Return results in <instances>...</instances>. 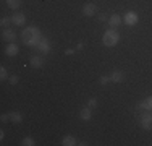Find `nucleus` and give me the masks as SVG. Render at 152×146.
Instances as JSON below:
<instances>
[{"instance_id":"nucleus-1","label":"nucleus","mask_w":152,"mask_h":146,"mask_svg":"<svg viewBox=\"0 0 152 146\" xmlns=\"http://www.w3.org/2000/svg\"><path fill=\"white\" fill-rule=\"evenodd\" d=\"M44 38L41 32V29L36 28V26H28L23 29V32H21V39H23V44H26V46L29 47H37L39 41Z\"/></svg>"},{"instance_id":"nucleus-2","label":"nucleus","mask_w":152,"mask_h":146,"mask_svg":"<svg viewBox=\"0 0 152 146\" xmlns=\"http://www.w3.org/2000/svg\"><path fill=\"white\" fill-rule=\"evenodd\" d=\"M118 41H120V34H118V31L115 28L107 29V31L104 32V36H102V42H104V46H107V47L117 46Z\"/></svg>"},{"instance_id":"nucleus-3","label":"nucleus","mask_w":152,"mask_h":146,"mask_svg":"<svg viewBox=\"0 0 152 146\" xmlns=\"http://www.w3.org/2000/svg\"><path fill=\"white\" fill-rule=\"evenodd\" d=\"M142 130H151L152 128V111H146L142 115H141V120H139Z\"/></svg>"},{"instance_id":"nucleus-4","label":"nucleus","mask_w":152,"mask_h":146,"mask_svg":"<svg viewBox=\"0 0 152 146\" xmlns=\"http://www.w3.org/2000/svg\"><path fill=\"white\" fill-rule=\"evenodd\" d=\"M123 21L126 23V26H134L139 21V16H137L136 12H126L125 16H123Z\"/></svg>"},{"instance_id":"nucleus-5","label":"nucleus","mask_w":152,"mask_h":146,"mask_svg":"<svg viewBox=\"0 0 152 146\" xmlns=\"http://www.w3.org/2000/svg\"><path fill=\"white\" fill-rule=\"evenodd\" d=\"M96 13H97L96 3H84V7H83V15L84 16H94Z\"/></svg>"},{"instance_id":"nucleus-6","label":"nucleus","mask_w":152,"mask_h":146,"mask_svg":"<svg viewBox=\"0 0 152 146\" xmlns=\"http://www.w3.org/2000/svg\"><path fill=\"white\" fill-rule=\"evenodd\" d=\"M2 38H3V41H7V42H15V39H16V32L13 31V29L5 28V29L2 31Z\"/></svg>"},{"instance_id":"nucleus-7","label":"nucleus","mask_w":152,"mask_h":146,"mask_svg":"<svg viewBox=\"0 0 152 146\" xmlns=\"http://www.w3.org/2000/svg\"><path fill=\"white\" fill-rule=\"evenodd\" d=\"M136 109H137V111H139V109L152 111V96L146 97V99H142V101H139V102H137V105H136Z\"/></svg>"},{"instance_id":"nucleus-8","label":"nucleus","mask_w":152,"mask_h":146,"mask_svg":"<svg viewBox=\"0 0 152 146\" xmlns=\"http://www.w3.org/2000/svg\"><path fill=\"white\" fill-rule=\"evenodd\" d=\"M37 50H39V52H42V54H49L50 52V42H49V39L42 38L41 41H39V44H37Z\"/></svg>"},{"instance_id":"nucleus-9","label":"nucleus","mask_w":152,"mask_h":146,"mask_svg":"<svg viewBox=\"0 0 152 146\" xmlns=\"http://www.w3.org/2000/svg\"><path fill=\"white\" fill-rule=\"evenodd\" d=\"M18 52H20V47H18L15 42H8V46L5 47V54L8 57H15Z\"/></svg>"},{"instance_id":"nucleus-10","label":"nucleus","mask_w":152,"mask_h":146,"mask_svg":"<svg viewBox=\"0 0 152 146\" xmlns=\"http://www.w3.org/2000/svg\"><path fill=\"white\" fill-rule=\"evenodd\" d=\"M79 117H81V120H84V122H89V120L92 119L91 107H89V105H86V107H83V109H81V112H79Z\"/></svg>"},{"instance_id":"nucleus-11","label":"nucleus","mask_w":152,"mask_h":146,"mask_svg":"<svg viewBox=\"0 0 152 146\" xmlns=\"http://www.w3.org/2000/svg\"><path fill=\"white\" fill-rule=\"evenodd\" d=\"M108 76H110V81H112V83H121V81H123V78H125V75H123V72H120V70H115V72H112Z\"/></svg>"},{"instance_id":"nucleus-12","label":"nucleus","mask_w":152,"mask_h":146,"mask_svg":"<svg viewBox=\"0 0 152 146\" xmlns=\"http://www.w3.org/2000/svg\"><path fill=\"white\" fill-rule=\"evenodd\" d=\"M12 21H13V24H16V26H23V24L26 23V16H24L23 13H15L12 16Z\"/></svg>"},{"instance_id":"nucleus-13","label":"nucleus","mask_w":152,"mask_h":146,"mask_svg":"<svg viewBox=\"0 0 152 146\" xmlns=\"http://www.w3.org/2000/svg\"><path fill=\"white\" fill-rule=\"evenodd\" d=\"M29 63H31L34 68H41L42 65H44V58H42L41 55H32V57L29 58Z\"/></svg>"},{"instance_id":"nucleus-14","label":"nucleus","mask_w":152,"mask_h":146,"mask_svg":"<svg viewBox=\"0 0 152 146\" xmlns=\"http://www.w3.org/2000/svg\"><path fill=\"white\" fill-rule=\"evenodd\" d=\"M121 16H120V15H112V16L110 18H108V24H110V26L112 28H117V26H120V24H121Z\"/></svg>"},{"instance_id":"nucleus-15","label":"nucleus","mask_w":152,"mask_h":146,"mask_svg":"<svg viewBox=\"0 0 152 146\" xmlns=\"http://www.w3.org/2000/svg\"><path fill=\"white\" fill-rule=\"evenodd\" d=\"M61 145L63 146H75L76 145V138L73 135H65L63 138H61Z\"/></svg>"},{"instance_id":"nucleus-16","label":"nucleus","mask_w":152,"mask_h":146,"mask_svg":"<svg viewBox=\"0 0 152 146\" xmlns=\"http://www.w3.org/2000/svg\"><path fill=\"white\" fill-rule=\"evenodd\" d=\"M10 120H12V122H15V123H21V122H23V114H21V112H18V111L10 112Z\"/></svg>"},{"instance_id":"nucleus-17","label":"nucleus","mask_w":152,"mask_h":146,"mask_svg":"<svg viewBox=\"0 0 152 146\" xmlns=\"http://www.w3.org/2000/svg\"><path fill=\"white\" fill-rule=\"evenodd\" d=\"M7 5H8L10 8H13V10H18L20 5H21V0H7Z\"/></svg>"},{"instance_id":"nucleus-18","label":"nucleus","mask_w":152,"mask_h":146,"mask_svg":"<svg viewBox=\"0 0 152 146\" xmlns=\"http://www.w3.org/2000/svg\"><path fill=\"white\" fill-rule=\"evenodd\" d=\"M21 145L23 146H32L34 145V138L32 136H24L23 140H21Z\"/></svg>"},{"instance_id":"nucleus-19","label":"nucleus","mask_w":152,"mask_h":146,"mask_svg":"<svg viewBox=\"0 0 152 146\" xmlns=\"http://www.w3.org/2000/svg\"><path fill=\"white\" fill-rule=\"evenodd\" d=\"M7 78H10L8 76V72H7V68L5 67H0V80H7Z\"/></svg>"},{"instance_id":"nucleus-20","label":"nucleus","mask_w":152,"mask_h":146,"mask_svg":"<svg viewBox=\"0 0 152 146\" xmlns=\"http://www.w3.org/2000/svg\"><path fill=\"white\" fill-rule=\"evenodd\" d=\"M10 23H13L12 18H10V16H3L2 20H0V24H2V26H8Z\"/></svg>"},{"instance_id":"nucleus-21","label":"nucleus","mask_w":152,"mask_h":146,"mask_svg":"<svg viewBox=\"0 0 152 146\" xmlns=\"http://www.w3.org/2000/svg\"><path fill=\"white\" fill-rule=\"evenodd\" d=\"M88 105H89L91 109L97 107V99H96V97H91V99H88Z\"/></svg>"},{"instance_id":"nucleus-22","label":"nucleus","mask_w":152,"mask_h":146,"mask_svg":"<svg viewBox=\"0 0 152 146\" xmlns=\"http://www.w3.org/2000/svg\"><path fill=\"white\" fill-rule=\"evenodd\" d=\"M99 83L100 85H108V83H110V76H100Z\"/></svg>"},{"instance_id":"nucleus-23","label":"nucleus","mask_w":152,"mask_h":146,"mask_svg":"<svg viewBox=\"0 0 152 146\" xmlns=\"http://www.w3.org/2000/svg\"><path fill=\"white\" fill-rule=\"evenodd\" d=\"M8 80H10V83H12V85H16V83H18V76L16 75H12Z\"/></svg>"},{"instance_id":"nucleus-24","label":"nucleus","mask_w":152,"mask_h":146,"mask_svg":"<svg viewBox=\"0 0 152 146\" xmlns=\"http://www.w3.org/2000/svg\"><path fill=\"white\" fill-rule=\"evenodd\" d=\"M0 120H2L3 123H7V122H8V120H10V114H3L2 117H0Z\"/></svg>"},{"instance_id":"nucleus-25","label":"nucleus","mask_w":152,"mask_h":146,"mask_svg":"<svg viewBox=\"0 0 152 146\" xmlns=\"http://www.w3.org/2000/svg\"><path fill=\"white\" fill-rule=\"evenodd\" d=\"M99 21H108V18H107V15H104V13H100V15H99Z\"/></svg>"},{"instance_id":"nucleus-26","label":"nucleus","mask_w":152,"mask_h":146,"mask_svg":"<svg viewBox=\"0 0 152 146\" xmlns=\"http://www.w3.org/2000/svg\"><path fill=\"white\" fill-rule=\"evenodd\" d=\"M75 52H76L75 49H66V52H65V54H66V55H73Z\"/></svg>"},{"instance_id":"nucleus-27","label":"nucleus","mask_w":152,"mask_h":146,"mask_svg":"<svg viewBox=\"0 0 152 146\" xmlns=\"http://www.w3.org/2000/svg\"><path fill=\"white\" fill-rule=\"evenodd\" d=\"M83 47H84V44H83V42H79V44H78V46H76V49H78V50H81V49H83Z\"/></svg>"}]
</instances>
